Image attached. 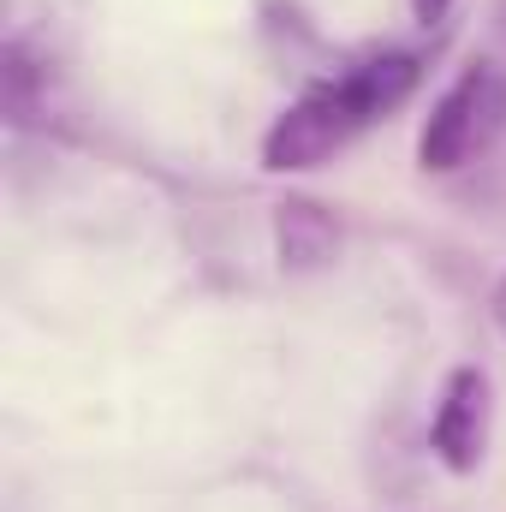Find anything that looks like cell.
I'll return each instance as SVG.
<instances>
[{
  "label": "cell",
  "mask_w": 506,
  "mask_h": 512,
  "mask_svg": "<svg viewBox=\"0 0 506 512\" xmlns=\"http://www.w3.org/2000/svg\"><path fill=\"white\" fill-rule=\"evenodd\" d=\"M423 78L417 54H376L358 60L340 78L310 84L274 126L262 131V167L268 173H310L322 161H334L364 126L387 120Z\"/></svg>",
  "instance_id": "1"
},
{
  "label": "cell",
  "mask_w": 506,
  "mask_h": 512,
  "mask_svg": "<svg viewBox=\"0 0 506 512\" xmlns=\"http://www.w3.org/2000/svg\"><path fill=\"white\" fill-rule=\"evenodd\" d=\"M506 120V78L495 60H471L429 108L417 131V167L423 173H459L471 167Z\"/></svg>",
  "instance_id": "2"
},
{
  "label": "cell",
  "mask_w": 506,
  "mask_h": 512,
  "mask_svg": "<svg viewBox=\"0 0 506 512\" xmlns=\"http://www.w3.org/2000/svg\"><path fill=\"white\" fill-rule=\"evenodd\" d=\"M489 435H495V382H489V370L459 364V370L441 382V399H435L429 453H435L453 477H471V471L489 459Z\"/></svg>",
  "instance_id": "3"
},
{
  "label": "cell",
  "mask_w": 506,
  "mask_h": 512,
  "mask_svg": "<svg viewBox=\"0 0 506 512\" xmlns=\"http://www.w3.org/2000/svg\"><path fill=\"white\" fill-rule=\"evenodd\" d=\"M274 239H280V268H292V274L322 268V262H334V251H340L334 215H328L322 203H310V197H286V203H280Z\"/></svg>",
  "instance_id": "4"
},
{
  "label": "cell",
  "mask_w": 506,
  "mask_h": 512,
  "mask_svg": "<svg viewBox=\"0 0 506 512\" xmlns=\"http://www.w3.org/2000/svg\"><path fill=\"white\" fill-rule=\"evenodd\" d=\"M447 12H453V0H411V18L417 24H441Z\"/></svg>",
  "instance_id": "5"
},
{
  "label": "cell",
  "mask_w": 506,
  "mask_h": 512,
  "mask_svg": "<svg viewBox=\"0 0 506 512\" xmlns=\"http://www.w3.org/2000/svg\"><path fill=\"white\" fill-rule=\"evenodd\" d=\"M489 316H495V328H501V340H506V280L495 286V298H489Z\"/></svg>",
  "instance_id": "6"
}]
</instances>
